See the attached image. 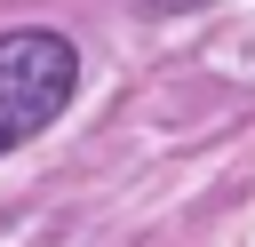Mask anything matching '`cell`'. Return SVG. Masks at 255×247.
<instances>
[{"label":"cell","instance_id":"6da1fadb","mask_svg":"<svg viewBox=\"0 0 255 247\" xmlns=\"http://www.w3.org/2000/svg\"><path fill=\"white\" fill-rule=\"evenodd\" d=\"M80 88V56L64 32L48 24H24V32H0V151L32 143Z\"/></svg>","mask_w":255,"mask_h":247},{"label":"cell","instance_id":"7a4b0ae2","mask_svg":"<svg viewBox=\"0 0 255 247\" xmlns=\"http://www.w3.org/2000/svg\"><path fill=\"white\" fill-rule=\"evenodd\" d=\"M143 8H159V16H183V8H207V0H143Z\"/></svg>","mask_w":255,"mask_h":247}]
</instances>
